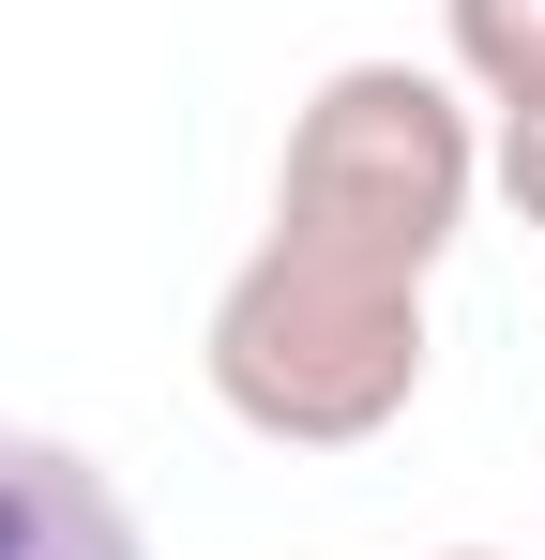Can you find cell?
I'll list each match as a JSON object with an SVG mask.
<instances>
[{
    "label": "cell",
    "mask_w": 545,
    "mask_h": 560,
    "mask_svg": "<svg viewBox=\"0 0 545 560\" xmlns=\"http://www.w3.org/2000/svg\"><path fill=\"white\" fill-rule=\"evenodd\" d=\"M425 273L394 258H349V243H303V228H258V258L212 288V334H197V378L212 409L272 440V455H349L379 424H409L425 394Z\"/></svg>",
    "instance_id": "obj_1"
},
{
    "label": "cell",
    "mask_w": 545,
    "mask_h": 560,
    "mask_svg": "<svg viewBox=\"0 0 545 560\" xmlns=\"http://www.w3.org/2000/svg\"><path fill=\"white\" fill-rule=\"evenodd\" d=\"M469 197H485V137H469V92H454L440 61H334L303 92V121H288L272 228L349 243V258H394V273L440 288Z\"/></svg>",
    "instance_id": "obj_2"
},
{
    "label": "cell",
    "mask_w": 545,
    "mask_h": 560,
    "mask_svg": "<svg viewBox=\"0 0 545 560\" xmlns=\"http://www.w3.org/2000/svg\"><path fill=\"white\" fill-rule=\"evenodd\" d=\"M0 560H152V530L121 515V485L77 440L0 424Z\"/></svg>",
    "instance_id": "obj_3"
},
{
    "label": "cell",
    "mask_w": 545,
    "mask_h": 560,
    "mask_svg": "<svg viewBox=\"0 0 545 560\" xmlns=\"http://www.w3.org/2000/svg\"><path fill=\"white\" fill-rule=\"evenodd\" d=\"M440 46H454V77L500 106H545V0H440Z\"/></svg>",
    "instance_id": "obj_4"
},
{
    "label": "cell",
    "mask_w": 545,
    "mask_h": 560,
    "mask_svg": "<svg viewBox=\"0 0 545 560\" xmlns=\"http://www.w3.org/2000/svg\"><path fill=\"white\" fill-rule=\"evenodd\" d=\"M485 183L515 197V228H545V106H515V121L485 137Z\"/></svg>",
    "instance_id": "obj_5"
},
{
    "label": "cell",
    "mask_w": 545,
    "mask_h": 560,
    "mask_svg": "<svg viewBox=\"0 0 545 560\" xmlns=\"http://www.w3.org/2000/svg\"><path fill=\"white\" fill-rule=\"evenodd\" d=\"M440 560H500V546H440Z\"/></svg>",
    "instance_id": "obj_6"
}]
</instances>
